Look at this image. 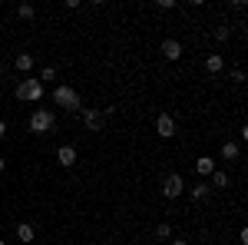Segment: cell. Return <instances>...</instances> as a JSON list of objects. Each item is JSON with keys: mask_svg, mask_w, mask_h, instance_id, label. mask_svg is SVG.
<instances>
[{"mask_svg": "<svg viewBox=\"0 0 248 245\" xmlns=\"http://www.w3.org/2000/svg\"><path fill=\"white\" fill-rule=\"evenodd\" d=\"M53 103L63 106V110H70V113H79L83 110V103H79V93L73 86H66V83H60L57 90H53Z\"/></svg>", "mask_w": 248, "mask_h": 245, "instance_id": "cell-1", "label": "cell"}, {"mask_svg": "<svg viewBox=\"0 0 248 245\" xmlns=\"http://www.w3.org/2000/svg\"><path fill=\"white\" fill-rule=\"evenodd\" d=\"M53 126H57V116L50 113V110H43V106H40V110H33V113H30V119H27V130L37 132V136L50 132Z\"/></svg>", "mask_w": 248, "mask_h": 245, "instance_id": "cell-2", "label": "cell"}, {"mask_svg": "<svg viewBox=\"0 0 248 245\" xmlns=\"http://www.w3.org/2000/svg\"><path fill=\"white\" fill-rule=\"evenodd\" d=\"M17 99H23V103H40L43 99V83L40 80H23L17 86Z\"/></svg>", "mask_w": 248, "mask_h": 245, "instance_id": "cell-3", "label": "cell"}, {"mask_svg": "<svg viewBox=\"0 0 248 245\" xmlns=\"http://www.w3.org/2000/svg\"><path fill=\"white\" fill-rule=\"evenodd\" d=\"M182 192H186V179H182L179 172L166 176V182H162V196H166V199H179Z\"/></svg>", "mask_w": 248, "mask_h": 245, "instance_id": "cell-4", "label": "cell"}, {"mask_svg": "<svg viewBox=\"0 0 248 245\" xmlns=\"http://www.w3.org/2000/svg\"><path fill=\"white\" fill-rule=\"evenodd\" d=\"M155 132H159L162 139H172V136H175V119H172L169 113H162L155 119Z\"/></svg>", "mask_w": 248, "mask_h": 245, "instance_id": "cell-5", "label": "cell"}, {"mask_svg": "<svg viewBox=\"0 0 248 245\" xmlns=\"http://www.w3.org/2000/svg\"><path fill=\"white\" fill-rule=\"evenodd\" d=\"M83 126L93 130V132H99V130H103V113H96V110H83Z\"/></svg>", "mask_w": 248, "mask_h": 245, "instance_id": "cell-6", "label": "cell"}, {"mask_svg": "<svg viewBox=\"0 0 248 245\" xmlns=\"http://www.w3.org/2000/svg\"><path fill=\"white\" fill-rule=\"evenodd\" d=\"M57 163H60V166H66V169L77 166V149H73V146H60V149H57Z\"/></svg>", "mask_w": 248, "mask_h": 245, "instance_id": "cell-7", "label": "cell"}, {"mask_svg": "<svg viewBox=\"0 0 248 245\" xmlns=\"http://www.w3.org/2000/svg\"><path fill=\"white\" fill-rule=\"evenodd\" d=\"M162 57L166 60H179L182 57V43H179V40H162Z\"/></svg>", "mask_w": 248, "mask_h": 245, "instance_id": "cell-8", "label": "cell"}, {"mask_svg": "<svg viewBox=\"0 0 248 245\" xmlns=\"http://www.w3.org/2000/svg\"><path fill=\"white\" fill-rule=\"evenodd\" d=\"M195 172H199L202 179H205V176H212V172H215V159H212V156H202V159H195Z\"/></svg>", "mask_w": 248, "mask_h": 245, "instance_id": "cell-9", "label": "cell"}, {"mask_svg": "<svg viewBox=\"0 0 248 245\" xmlns=\"http://www.w3.org/2000/svg\"><path fill=\"white\" fill-rule=\"evenodd\" d=\"M14 66H17L20 73H30V70H33V57H30V53H17V57H14Z\"/></svg>", "mask_w": 248, "mask_h": 245, "instance_id": "cell-10", "label": "cell"}, {"mask_svg": "<svg viewBox=\"0 0 248 245\" xmlns=\"http://www.w3.org/2000/svg\"><path fill=\"white\" fill-rule=\"evenodd\" d=\"M33 235H37V232H33V226H30V222H20V226H17V239H20L23 245L33 242Z\"/></svg>", "mask_w": 248, "mask_h": 245, "instance_id": "cell-11", "label": "cell"}, {"mask_svg": "<svg viewBox=\"0 0 248 245\" xmlns=\"http://www.w3.org/2000/svg\"><path fill=\"white\" fill-rule=\"evenodd\" d=\"M209 179H212V186H209V189H229V172L215 169V172L209 176Z\"/></svg>", "mask_w": 248, "mask_h": 245, "instance_id": "cell-12", "label": "cell"}, {"mask_svg": "<svg viewBox=\"0 0 248 245\" xmlns=\"http://www.w3.org/2000/svg\"><path fill=\"white\" fill-rule=\"evenodd\" d=\"M222 66H225V60L218 57V53H209V57H205V70H209V73H222Z\"/></svg>", "mask_w": 248, "mask_h": 245, "instance_id": "cell-13", "label": "cell"}, {"mask_svg": "<svg viewBox=\"0 0 248 245\" xmlns=\"http://www.w3.org/2000/svg\"><path fill=\"white\" fill-rule=\"evenodd\" d=\"M209 182H199V186H192V199H195V202H202V199H209Z\"/></svg>", "mask_w": 248, "mask_h": 245, "instance_id": "cell-14", "label": "cell"}, {"mask_svg": "<svg viewBox=\"0 0 248 245\" xmlns=\"http://www.w3.org/2000/svg\"><path fill=\"white\" fill-rule=\"evenodd\" d=\"M17 17L20 20H33V17H37V10H33L30 3H20V7H17Z\"/></svg>", "mask_w": 248, "mask_h": 245, "instance_id": "cell-15", "label": "cell"}, {"mask_svg": "<svg viewBox=\"0 0 248 245\" xmlns=\"http://www.w3.org/2000/svg\"><path fill=\"white\" fill-rule=\"evenodd\" d=\"M222 159H238V143H225L222 146Z\"/></svg>", "mask_w": 248, "mask_h": 245, "instance_id": "cell-16", "label": "cell"}, {"mask_svg": "<svg viewBox=\"0 0 248 245\" xmlns=\"http://www.w3.org/2000/svg\"><path fill=\"white\" fill-rule=\"evenodd\" d=\"M155 239H172V226L169 222H159V226H155Z\"/></svg>", "mask_w": 248, "mask_h": 245, "instance_id": "cell-17", "label": "cell"}, {"mask_svg": "<svg viewBox=\"0 0 248 245\" xmlns=\"http://www.w3.org/2000/svg\"><path fill=\"white\" fill-rule=\"evenodd\" d=\"M229 37H232V27H225V23L215 27V40H229Z\"/></svg>", "mask_w": 248, "mask_h": 245, "instance_id": "cell-18", "label": "cell"}, {"mask_svg": "<svg viewBox=\"0 0 248 245\" xmlns=\"http://www.w3.org/2000/svg\"><path fill=\"white\" fill-rule=\"evenodd\" d=\"M46 80H57V70H53V66H43V73H40V83H46Z\"/></svg>", "mask_w": 248, "mask_h": 245, "instance_id": "cell-19", "label": "cell"}, {"mask_svg": "<svg viewBox=\"0 0 248 245\" xmlns=\"http://www.w3.org/2000/svg\"><path fill=\"white\" fill-rule=\"evenodd\" d=\"M232 80H235V83H242V80H245V70H242V66H238V70H232Z\"/></svg>", "mask_w": 248, "mask_h": 245, "instance_id": "cell-20", "label": "cell"}, {"mask_svg": "<svg viewBox=\"0 0 248 245\" xmlns=\"http://www.w3.org/2000/svg\"><path fill=\"white\" fill-rule=\"evenodd\" d=\"M0 136H7V123L3 119H0Z\"/></svg>", "mask_w": 248, "mask_h": 245, "instance_id": "cell-21", "label": "cell"}, {"mask_svg": "<svg viewBox=\"0 0 248 245\" xmlns=\"http://www.w3.org/2000/svg\"><path fill=\"white\" fill-rule=\"evenodd\" d=\"M172 245H189V242L186 239H172Z\"/></svg>", "mask_w": 248, "mask_h": 245, "instance_id": "cell-22", "label": "cell"}, {"mask_svg": "<svg viewBox=\"0 0 248 245\" xmlns=\"http://www.w3.org/2000/svg\"><path fill=\"white\" fill-rule=\"evenodd\" d=\"M3 169H7V159H3V156H0V172H3Z\"/></svg>", "mask_w": 248, "mask_h": 245, "instance_id": "cell-23", "label": "cell"}, {"mask_svg": "<svg viewBox=\"0 0 248 245\" xmlns=\"http://www.w3.org/2000/svg\"><path fill=\"white\" fill-rule=\"evenodd\" d=\"M0 245H7V242H3V239H0Z\"/></svg>", "mask_w": 248, "mask_h": 245, "instance_id": "cell-24", "label": "cell"}, {"mask_svg": "<svg viewBox=\"0 0 248 245\" xmlns=\"http://www.w3.org/2000/svg\"><path fill=\"white\" fill-rule=\"evenodd\" d=\"M0 96H3V90H0Z\"/></svg>", "mask_w": 248, "mask_h": 245, "instance_id": "cell-25", "label": "cell"}]
</instances>
